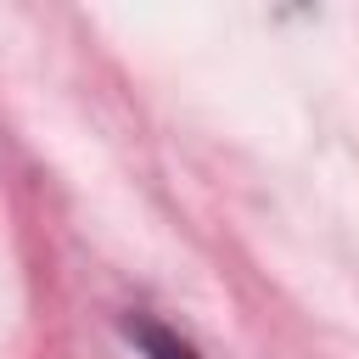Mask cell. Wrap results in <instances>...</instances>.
Masks as SVG:
<instances>
[{"label": "cell", "instance_id": "cell-1", "mask_svg": "<svg viewBox=\"0 0 359 359\" xmlns=\"http://www.w3.org/2000/svg\"><path fill=\"white\" fill-rule=\"evenodd\" d=\"M123 331H129V342L140 348V359H196V348H191L185 337H174V331H163V325H151V320H129Z\"/></svg>", "mask_w": 359, "mask_h": 359}]
</instances>
